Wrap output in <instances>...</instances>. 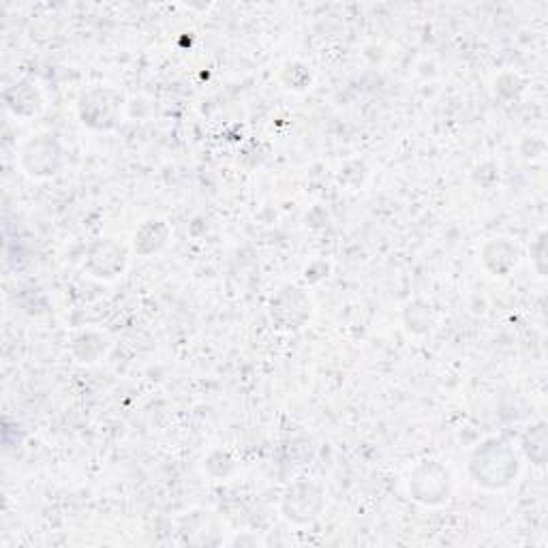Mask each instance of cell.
Listing matches in <instances>:
<instances>
[{
	"label": "cell",
	"instance_id": "6da1fadb",
	"mask_svg": "<svg viewBox=\"0 0 548 548\" xmlns=\"http://www.w3.org/2000/svg\"><path fill=\"white\" fill-rule=\"evenodd\" d=\"M469 474L486 491H504L521 474V456L506 439H486L469 461Z\"/></svg>",
	"mask_w": 548,
	"mask_h": 548
},
{
	"label": "cell",
	"instance_id": "7a4b0ae2",
	"mask_svg": "<svg viewBox=\"0 0 548 548\" xmlns=\"http://www.w3.org/2000/svg\"><path fill=\"white\" fill-rule=\"evenodd\" d=\"M123 101V95L108 86H97L88 90L80 101L82 123L97 131L116 129L120 120H123Z\"/></svg>",
	"mask_w": 548,
	"mask_h": 548
},
{
	"label": "cell",
	"instance_id": "3957f363",
	"mask_svg": "<svg viewBox=\"0 0 548 548\" xmlns=\"http://www.w3.org/2000/svg\"><path fill=\"white\" fill-rule=\"evenodd\" d=\"M409 493L424 506H441L452 493L450 471L435 461L420 463L409 476Z\"/></svg>",
	"mask_w": 548,
	"mask_h": 548
},
{
	"label": "cell",
	"instance_id": "277c9868",
	"mask_svg": "<svg viewBox=\"0 0 548 548\" xmlns=\"http://www.w3.org/2000/svg\"><path fill=\"white\" fill-rule=\"evenodd\" d=\"M324 508V493L311 480H300L283 497V514L296 525L315 521Z\"/></svg>",
	"mask_w": 548,
	"mask_h": 548
},
{
	"label": "cell",
	"instance_id": "5b68a950",
	"mask_svg": "<svg viewBox=\"0 0 548 548\" xmlns=\"http://www.w3.org/2000/svg\"><path fill=\"white\" fill-rule=\"evenodd\" d=\"M127 260H129L127 249L123 245H118V242L105 238V240H97L95 245L90 247L86 257V268L93 277L112 281L125 272Z\"/></svg>",
	"mask_w": 548,
	"mask_h": 548
},
{
	"label": "cell",
	"instance_id": "8992f818",
	"mask_svg": "<svg viewBox=\"0 0 548 548\" xmlns=\"http://www.w3.org/2000/svg\"><path fill=\"white\" fill-rule=\"evenodd\" d=\"M311 315V302L298 287H285L272 298V319L283 330H296Z\"/></svg>",
	"mask_w": 548,
	"mask_h": 548
},
{
	"label": "cell",
	"instance_id": "52a82bcc",
	"mask_svg": "<svg viewBox=\"0 0 548 548\" xmlns=\"http://www.w3.org/2000/svg\"><path fill=\"white\" fill-rule=\"evenodd\" d=\"M24 161L28 163V174L39 178L54 176L63 165V150L52 137H43V140H33L28 144L24 150Z\"/></svg>",
	"mask_w": 548,
	"mask_h": 548
},
{
	"label": "cell",
	"instance_id": "ba28073f",
	"mask_svg": "<svg viewBox=\"0 0 548 548\" xmlns=\"http://www.w3.org/2000/svg\"><path fill=\"white\" fill-rule=\"evenodd\" d=\"M484 266L489 268L495 277H506V274L516 268L521 260V249L508 238H495L482 251Z\"/></svg>",
	"mask_w": 548,
	"mask_h": 548
},
{
	"label": "cell",
	"instance_id": "9c48e42d",
	"mask_svg": "<svg viewBox=\"0 0 548 548\" xmlns=\"http://www.w3.org/2000/svg\"><path fill=\"white\" fill-rule=\"evenodd\" d=\"M167 240H170V227L165 225V221H146L140 230H137L135 238H133V247L135 251L148 257V255H155L159 253L165 245Z\"/></svg>",
	"mask_w": 548,
	"mask_h": 548
},
{
	"label": "cell",
	"instance_id": "30bf717a",
	"mask_svg": "<svg viewBox=\"0 0 548 548\" xmlns=\"http://www.w3.org/2000/svg\"><path fill=\"white\" fill-rule=\"evenodd\" d=\"M546 422H538L531 424L525 437H523V450L531 459V463L536 465H544L546 461Z\"/></svg>",
	"mask_w": 548,
	"mask_h": 548
},
{
	"label": "cell",
	"instance_id": "8fae6325",
	"mask_svg": "<svg viewBox=\"0 0 548 548\" xmlns=\"http://www.w3.org/2000/svg\"><path fill=\"white\" fill-rule=\"evenodd\" d=\"M407 326L414 332H426L433 326V311L429 304L414 302L407 307Z\"/></svg>",
	"mask_w": 548,
	"mask_h": 548
},
{
	"label": "cell",
	"instance_id": "7c38bea8",
	"mask_svg": "<svg viewBox=\"0 0 548 548\" xmlns=\"http://www.w3.org/2000/svg\"><path fill=\"white\" fill-rule=\"evenodd\" d=\"M531 262H534L540 277H546V232H542L534 245H531Z\"/></svg>",
	"mask_w": 548,
	"mask_h": 548
}]
</instances>
